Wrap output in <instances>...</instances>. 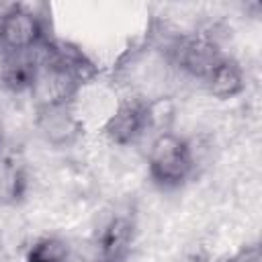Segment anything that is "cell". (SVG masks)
<instances>
[{"mask_svg":"<svg viewBox=\"0 0 262 262\" xmlns=\"http://www.w3.org/2000/svg\"><path fill=\"white\" fill-rule=\"evenodd\" d=\"M190 143L174 131L154 135L147 149V172L156 186L164 190L180 188L194 172Z\"/></svg>","mask_w":262,"mask_h":262,"instance_id":"obj_1","label":"cell"},{"mask_svg":"<svg viewBox=\"0 0 262 262\" xmlns=\"http://www.w3.org/2000/svg\"><path fill=\"white\" fill-rule=\"evenodd\" d=\"M160 51L164 53L166 61H170L182 74L194 80H201V82L225 57L213 33H205V31L176 33L160 47Z\"/></svg>","mask_w":262,"mask_h":262,"instance_id":"obj_2","label":"cell"},{"mask_svg":"<svg viewBox=\"0 0 262 262\" xmlns=\"http://www.w3.org/2000/svg\"><path fill=\"white\" fill-rule=\"evenodd\" d=\"M47 39L43 18L23 6L10 4L0 12V53H27Z\"/></svg>","mask_w":262,"mask_h":262,"instance_id":"obj_3","label":"cell"},{"mask_svg":"<svg viewBox=\"0 0 262 262\" xmlns=\"http://www.w3.org/2000/svg\"><path fill=\"white\" fill-rule=\"evenodd\" d=\"M147 131L149 129L145 115V98L141 96L123 98L102 125L104 137L121 147L137 143Z\"/></svg>","mask_w":262,"mask_h":262,"instance_id":"obj_4","label":"cell"},{"mask_svg":"<svg viewBox=\"0 0 262 262\" xmlns=\"http://www.w3.org/2000/svg\"><path fill=\"white\" fill-rule=\"evenodd\" d=\"M78 90H80V84L70 74L59 70L57 66L39 63V74L33 84L31 96L37 104V111H45V108L72 104Z\"/></svg>","mask_w":262,"mask_h":262,"instance_id":"obj_5","label":"cell"},{"mask_svg":"<svg viewBox=\"0 0 262 262\" xmlns=\"http://www.w3.org/2000/svg\"><path fill=\"white\" fill-rule=\"evenodd\" d=\"M37 129L53 147H70L82 137V121L76 117L72 104L37 111Z\"/></svg>","mask_w":262,"mask_h":262,"instance_id":"obj_6","label":"cell"},{"mask_svg":"<svg viewBox=\"0 0 262 262\" xmlns=\"http://www.w3.org/2000/svg\"><path fill=\"white\" fill-rule=\"evenodd\" d=\"M39 74L37 51L2 53L0 57V86L10 94H31Z\"/></svg>","mask_w":262,"mask_h":262,"instance_id":"obj_7","label":"cell"},{"mask_svg":"<svg viewBox=\"0 0 262 262\" xmlns=\"http://www.w3.org/2000/svg\"><path fill=\"white\" fill-rule=\"evenodd\" d=\"M133 235H135V223L129 215H113L98 231V250L102 260H113V262H121L131 244H133Z\"/></svg>","mask_w":262,"mask_h":262,"instance_id":"obj_8","label":"cell"},{"mask_svg":"<svg viewBox=\"0 0 262 262\" xmlns=\"http://www.w3.org/2000/svg\"><path fill=\"white\" fill-rule=\"evenodd\" d=\"M207 92L217 100H229L239 96L246 90V74L244 68L229 55H225L215 70L203 80Z\"/></svg>","mask_w":262,"mask_h":262,"instance_id":"obj_9","label":"cell"},{"mask_svg":"<svg viewBox=\"0 0 262 262\" xmlns=\"http://www.w3.org/2000/svg\"><path fill=\"white\" fill-rule=\"evenodd\" d=\"M145 115H147V129L154 131V135L172 131V123L176 119V104L170 96L145 98Z\"/></svg>","mask_w":262,"mask_h":262,"instance_id":"obj_10","label":"cell"},{"mask_svg":"<svg viewBox=\"0 0 262 262\" xmlns=\"http://www.w3.org/2000/svg\"><path fill=\"white\" fill-rule=\"evenodd\" d=\"M68 244L61 237L45 235L33 242L25 254V262H68Z\"/></svg>","mask_w":262,"mask_h":262,"instance_id":"obj_11","label":"cell"},{"mask_svg":"<svg viewBox=\"0 0 262 262\" xmlns=\"http://www.w3.org/2000/svg\"><path fill=\"white\" fill-rule=\"evenodd\" d=\"M29 186V178H27V170L18 164H8L2 170L0 176V192L8 203H18Z\"/></svg>","mask_w":262,"mask_h":262,"instance_id":"obj_12","label":"cell"},{"mask_svg":"<svg viewBox=\"0 0 262 262\" xmlns=\"http://www.w3.org/2000/svg\"><path fill=\"white\" fill-rule=\"evenodd\" d=\"M0 147H2V125H0Z\"/></svg>","mask_w":262,"mask_h":262,"instance_id":"obj_13","label":"cell"},{"mask_svg":"<svg viewBox=\"0 0 262 262\" xmlns=\"http://www.w3.org/2000/svg\"><path fill=\"white\" fill-rule=\"evenodd\" d=\"M102 262H113V260H102Z\"/></svg>","mask_w":262,"mask_h":262,"instance_id":"obj_14","label":"cell"}]
</instances>
